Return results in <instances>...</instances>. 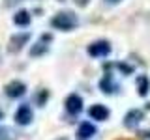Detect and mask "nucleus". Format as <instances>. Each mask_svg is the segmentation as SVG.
<instances>
[{
  "mask_svg": "<svg viewBox=\"0 0 150 140\" xmlns=\"http://www.w3.org/2000/svg\"><path fill=\"white\" fill-rule=\"evenodd\" d=\"M13 22H15L17 26H28V24H30V13H28L26 9L17 11L15 15H13Z\"/></svg>",
  "mask_w": 150,
  "mask_h": 140,
  "instance_id": "nucleus-12",
  "label": "nucleus"
},
{
  "mask_svg": "<svg viewBox=\"0 0 150 140\" xmlns=\"http://www.w3.org/2000/svg\"><path fill=\"white\" fill-rule=\"evenodd\" d=\"M2 118H4V112H2V110H0V120H2Z\"/></svg>",
  "mask_w": 150,
  "mask_h": 140,
  "instance_id": "nucleus-19",
  "label": "nucleus"
},
{
  "mask_svg": "<svg viewBox=\"0 0 150 140\" xmlns=\"http://www.w3.org/2000/svg\"><path fill=\"white\" fill-rule=\"evenodd\" d=\"M6 95L8 97H13V99H17V97H23L26 93V86L23 84L21 80H11L9 84H6Z\"/></svg>",
  "mask_w": 150,
  "mask_h": 140,
  "instance_id": "nucleus-4",
  "label": "nucleus"
},
{
  "mask_svg": "<svg viewBox=\"0 0 150 140\" xmlns=\"http://www.w3.org/2000/svg\"><path fill=\"white\" fill-rule=\"evenodd\" d=\"M141 121H143V110H139V108H131L128 114L124 116V125L128 129H135Z\"/></svg>",
  "mask_w": 150,
  "mask_h": 140,
  "instance_id": "nucleus-8",
  "label": "nucleus"
},
{
  "mask_svg": "<svg viewBox=\"0 0 150 140\" xmlns=\"http://www.w3.org/2000/svg\"><path fill=\"white\" fill-rule=\"evenodd\" d=\"M96 134V125H92L90 121H83L77 129V140H90Z\"/></svg>",
  "mask_w": 150,
  "mask_h": 140,
  "instance_id": "nucleus-10",
  "label": "nucleus"
},
{
  "mask_svg": "<svg viewBox=\"0 0 150 140\" xmlns=\"http://www.w3.org/2000/svg\"><path fill=\"white\" fill-rule=\"evenodd\" d=\"M88 116L96 121H105L109 118V108L105 105H92L90 110H88Z\"/></svg>",
  "mask_w": 150,
  "mask_h": 140,
  "instance_id": "nucleus-11",
  "label": "nucleus"
},
{
  "mask_svg": "<svg viewBox=\"0 0 150 140\" xmlns=\"http://www.w3.org/2000/svg\"><path fill=\"white\" fill-rule=\"evenodd\" d=\"M100 90L103 93H109V95L118 92V82L115 80V77H112L111 73H105V77L100 80Z\"/></svg>",
  "mask_w": 150,
  "mask_h": 140,
  "instance_id": "nucleus-7",
  "label": "nucleus"
},
{
  "mask_svg": "<svg viewBox=\"0 0 150 140\" xmlns=\"http://www.w3.org/2000/svg\"><path fill=\"white\" fill-rule=\"evenodd\" d=\"M32 118H34V112L28 105H21L15 112V121L19 125H28L32 121Z\"/></svg>",
  "mask_w": 150,
  "mask_h": 140,
  "instance_id": "nucleus-6",
  "label": "nucleus"
},
{
  "mask_svg": "<svg viewBox=\"0 0 150 140\" xmlns=\"http://www.w3.org/2000/svg\"><path fill=\"white\" fill-rule=\"evenodd\" d=\"M107 2H111V4H116V2H120V0H107Z\"/></svg>",
  "mask_w": 150,
  "mask_h": 140,
  "instance_id": "nucleus-18",
  "label": "nucleus"
},
{
  "mask_svg": "<svg viewBox=\"0 0 150 140\" xmlns=\"http://www.w3.org/2000/svg\"><path fill=\"white\" fill-rule=\"evenodd\" d=\"M28 39H30V32H23V34L11 36V39H9V43H8V50L9 52H19V50L28 43Z\"/></svg>",
  "mask_w": 150,
  "mask_h": 140,
  "instance_id": "nucleus-3",
  "label": "nucleus"
},
{
  "mask_svg": "<svg viewBox=\"0 0 150 140\" xmlns=\"http://www.w3.org/2000/svg\"><path fill=\"white\" fill-rule=\"evenodd\" d=\"M19 2H23V0H6L4 4H6L8 8H11V6H15V4H19Z\"/></svg>",
  "mask_w": 150,
  "mask_h": 140,
  "instance_id": "nucleus-17",
  "label": "nucleus"
},
{
  "mask_svg": "<svg viewBox=\"0 0 150 140\" xmlns=\"http://www.w3.org/2000/svg\"><path fill=\"white\" fill-rule=\"evenodd\" d=\"M137 90H139V95H146L148 90H150V80L146 75H139L137 77Z\"/></svg>",
  "mask_w": 150,
  "mask_h": 140,
  "instance_id": "nucleus-13",
  "label": "nucleus"
},
{
  "mask_svg": "<svg viewBox=\"0 0 150 140\" xmlns=\"http://www.w3.org/2000/svg\"><path fill=\"white\" fill-rule=\"evenodd\" d=\"M109 52H111V45H109V41H105V39L94 41V43L88 45V54H90V56H96V58L107 56Z\"/></svg>",
  "mask_w": 150,
  "mask_h": 140,
  "instance_id": "nucleus-2",
  "label": "nucleus"
},
{
  "mask_svg": "<svg viewBox=\"0 0 150 140\" xmlns=\"http://www.w3.org/2000/svg\"><path fill=\"white\" fill-rule=\"evenodd\" d=\"M77 22H79V19L71 11H60L58 15H54L51 19V24L54 28H58V30H64V32H69L71 28H75Z\"/></svg>",
  "mask_w": 150,
  "mask_h": 140,
  "instance_id": "nucleus-1",
  "label": "nucleus"
},
{
  "mask_svg": "<svg viewBox=\"0 0 150 140\" xmlns=\"http://www.w3.org/2000/svg\"><path fill=\"white\" fill-rule=\"evenodd\" d=\"M0 140H13L11 131H9L8 127H0Z\"/></svg>",
  "mask_w": 150,
  "mask_h": 140,
  "instance_id": "nucleus-15",
  "label": "nucleus"
},
{
  "mask_svg": "<svg viewBox=\"0 0 150 140\" xmlns=\"http://www.w3.org/2000/svg\"><path fill=\"white\" fill-rule=\"evenodd\" d=\"M47 99H49V92H47V90H41L40 95H38V105L43 106L45 103H47Z\"/></svg>",
  "mask_w": 150,
  "mask_h": 140,
  "instance_id": "nucleus-14",
  "label": "nucleus"
},
{
  "mask_svg": "<svg viewBox=\"0 0 150 140\" xmlns=\"http://www.w3.org/2000/svg\"><path fill=\"white\" fill-rule=\"evenodd\" d=\"M51 39H53V36L51 34H43L41 36V39L34 43L30 47V56H41L47 52V43H51Z\"/></svg>",
  "mask_w": 150,
  "mask_h": 140,
  "instance_id": "nucleus-9",
  "label": "nucleus"
},
{
  "mask_svg": "<svg viewBox=\"0 0 150 140\" xmlns=\"http://www.w3.org/2000/svg\"><path fill=\"white\" fill-rule=\"evenodd\" d=\"M73 2H75V4H77V6H79V8H84V6H86V4H88V2H90V0H73Z\"/></svg>",
  "mask_w": 150,
  "mask_h": 140,
  "instance_id": "nucleus-16",
  "label": "nucleus"
},
{
  "mask_svg": "<svg viewBox=\"0 0 150 140\" xmlns=\"http://www.w3.org/2000/svg\"><path fill=\"white\" fill-rule=\"evenodd\" d=\"M66 110H68L69 114H73V116L81 114V110H83V99H81V95H77V93L68 95V99H66Z\"/></svg>",
  "mask_w": 150,
  "mask_h": 140,
  "instance_id": "nucleus-5",
  "label": "nucleus"
},
{
  "mask_svg": "<svg viewBox=\"0 0 150 140\" xmlns=\"http://www.w3.org/2000/svg\"><path fill=\"white\" fill-rule=\"evenodd\" d=\"M60 2H64V0H60Z\"/></svg>",
  "mask_w": 150,
  "mask_h": 140,
  "instance_id": "nucleus-20",
  "label": "nucleus"
}]
</instances>
